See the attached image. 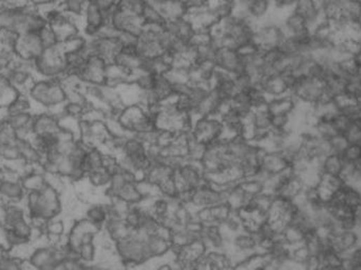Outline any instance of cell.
<instances>
[{
  "mask_svg": "<svg viewBox=\"0 0 361 270\" xmlns=\"http://www.w3.org/2000/svg\"><path fill=\"white\" fill-rule=\"evenodd\" d=\"M30 97L46 108L66 104V89L60 81L53 79L35 81L29 89Z\"/></svg>",
  "mask_w": 361,
  "mask_h": 270,
  "instance_id": "cell-1",
  "label": "cell"
},
{
  "mask_svg": "<svg viewBox=\"0 0 361 270\" xmlns=\"http://www.w3.org/2000/svg\"><path fill=\"white\" fill-rule=\"evenodd\" d=\"M114 251L125 268L139 267L149 262L144 244V236L137 234L116 243Z\"/></svg>",
  "mask_w": 361,
  "mask_h": 270,
  "instance_id": "cell-2",
  "label": "cell"
},
{
  "mask_svg": "<svg viewBox=\"0 0 361 270\" xmlns=\"http://www.w3.org/2000/svg\"><path fill=\"white\" fill-rule=\"evenodd\" d=\"M289 94L298 102L316 106L327 94L325 79L319 77H300L294 83Z\"/></svg>",
  "mask_w": 361,
  "mask_h": 270,
  "instance_id": "cell-3",
  "label": "cell"
},
{
  "mask_svg": "<svg viewBox=\"0 0 361 270\" xmlns=\"http://www.w3.org/2000/svg\"><path fill=\"white\" fill-rule=\"evenodd\" d=\"M193 137L208 145L226 137V130L220 117H193Z\"/></svg>",
  "mask_w": 361,
  "mask_h": 270,
  "instance_id": "cell-4",
  "label": "cell"
},
{
  "mask_svg": "<svg viewBox=\"0 0 361 270\" xmlns=\"http://www.w3.org/2000/svg\"><path fill=\"white\" fill-rule=\"evenodd\" d=\"M173 179L177 192L195 191L207 182L201 165L189 162L175 171Z\"/></svg>",
  "mask_w": 361,
  "mask_h": 270,
  "instance_id": "cell-5",
  "label": "cell"
},
{
  "mask_svg": "<svg viewBox=\"0 0 361 270\" xmlns=\"http://www.w3.org/2000/svg\"><path fill=\"white\" fill-rule=\"evenodd\" d=\"M287 36L282 25L267 18L264 22L257 25L256 43L262 51L278 49L281 41Z\"/></svg>",
  "mask_w": 361,
  "mask_h": 270,
  "instance_id": "cell-6",
  "label": "cell"
},
{
  "mask_svg": "<svg viewBox=\"0 0 361 270\" xmlns=\"http://www.w3.org/2000/svg\"><path fill=\"white\" fill-rule=\"evenodd\" d=\"M108 25L112 27L118 33H131V34H141L144 30L143 20L141 16L135 15L131 12L127 11L121 7L120 1L116 5V9L108 18Z\"/></svg>",
  "mask_w": 361,
  "mask_h": 270,
  "instance_id": "cell-7",
  "label": "cell"
},
{
  "mask_svg": "<svg viewBox=\"0 0 361 270\" xmlns=\"http://www.w3.org/2000/svg\"><path fill=\"white\" fill-rule=\"evenodd\" d=\"M223 204H226L224 192L217 189L210 182H206L204 185L193 192L189 207L191 210L197 211L200 209L214 208Z\"/></svg>",
  "mask_w": 361,
  "mask_h": 270,
  "instance_id": "cell-8",
  "label": "cell"
},
{
  "mask_svg": "<svg viewBox=\"0 0 361 270\" xmlns=\"http://www.w3.org/2000/svg\"><path fill=\"white\" fill-rule=\"evenodd\" d=\"M43 48L39 32L20 35L13 46L16 58L22 62H35L43 53Z\"/></svg>",
  "mask_w": 361,
  "mask_h": 270,
  "instance_id": "cell-9",
  "label": "cell"
},
{
  "mask_svg": "<svg viewBox=\"0 0 361 270\" xmlns=\"http://www.w3.org/2000/svg\"><path fill=\"white\" fill-rule=\"evenodd\" d=\"M360 247V241L356 230H333L329 241L327 248L336 251L342 257L350 255Z\"/></svg>",
  "mask_w": 361,
  "mask_h": 270,
  "instance_id": "cell-10",
  "label": "cell"
},
{
  "mask_svg": "<svg viewBox=\"0 0 361 270\" xmlns=\"http://www.w3.org/2000/svg\"><path fill=\"white\" fill-rule=\"evenodd\" d=\"M144 244H145L146 253H147L149 261L154 259H160V257L172 252V247H171L170 240H169V232L165 229H163L160 234L144 236Z\"/></svg>",
  "mask_w": 361,
  "mask_h": 270,
  "instance_id": "cell-11",
  "label": "cell"
},
{
  "mask_svg": "<svg viewBox=\"0 0 361 270\" xmlns=\"http://www.w3.org/2000/svg\"><path fill=\"white\" fill-rule=\"evenodd\" d=\"M214 64L218 70L225 71L229 74L235 75L243 73L241 56L238 50L219 49L214 54Z\"/></svg>",
  "mask_w": 361,
  "mask_h": 270,
  "instance_id": "cell-12",
  "label": "cell"
},
{
  "mask_svg": "<svg viewBox=\"0 0 361 270\" xmlns=\"http://www.w3.org/2000/svg\"><path fill=\"white\" fill-rule=\"evenodd\" d=\"M323 1H310V0H304V1H297L295 3L294 11L301 16L308 26L311 31L318 26L321 22L325 20L322 14Z\"/></svg>",
  "mask_w": 361,
  "mask_h": 270,
  "instance_id": "cell-13",
  "label": "cell"
},
{
  "mask_svg": "<svg viewBox=\"0 0 361 270\" xmlns=\"http://www.w3.org/2000/svg\"><path fill=\"white\" fill-rule=\"evenodd\" d=\"M281 25H282L285 35L297 39V41H304L312 34L308 22L301 16L298 15L295 11L291 12Z\"/></svg>",
  "mask_w": 361,
  "mask_h": 270,
  "instance_id": "cell-14",
  "label": "cell"
},
{
  "mask_svg": "<svg viewBox=\"0 0 361 270\" xmlns=\"http://www.w3.org/2000/svg\"><path fill=\"white\" fill-rule=\"evenodd\" d=\"M237 8L241 10L252 22L258 25L267 20V16L272 11V3L264 0H250V1L237 3Z\"/></svg>",
  "mask_w": 361,
  "mask_h": 270,
  "instance_id": "cell-15",
  "label": "cell"
},
{
  "mask_svg": "<svg viewBox=\"0 0 361 270\" xmlns=\"http://www.w3.org/2000/svg\"><path fill=\"white\" fill-rule=\"evenodd\" d=\"M164 29L175 39L186 41H191L197 33L195 25L189 20V16L167 20Z\"/></svg>",
  "mask_w": 361,
  "mask_h": 270,
  "instance_id": "cell-16",
  "label": "cell"
},
{
  "mask_svg": "<svg viewBox=\"0 0 361 270\" xmlns=\"http://www.w3.org/2000/svg\"><path fill=\"white\" fill-rule=\"evenodd\" d=\"M137 182H139V179L135 173L125 170L120 167L118 170L112 175L111 181H110L109 186L104 190V194L108 201L116 198L128 184L137 183Z\"/></svg>",
  "mask_w": 361,
  "mask_h": 270,
  "instance_id": "cell-17",
  "label": "cell"
},
{
  "mask_svg": "<svg viewBox=\"0 0 361 270\" xmlns=\"http://www.w3.org/2000/svg\"><path fill=\"white\" fill-rule=\"evenodd\" d=\"M26 194L22 182L0 180V203L4 205L20 204V202L25 201Z\"/></svg>",
  "mask_w": 361,
  "mask_h": 270,
  "instance_id": "cell-18",
  "label": "cell"
},
{
  "mask_svg": "<svg viewBox=\"0 0 361 270\" xmlns=\"http://www.w3.org/2000/svg\"><path fill=\"white\" fill-rule=\"evenodd\" d=\"M291 166L287 158L279 152H263L260 160V169L271 177H276Z\"/></svg>",
  "mask_w": 361,
  "mask_h": 270,
  "instance_id": "cell-19",
  "label": "cell"
},
{
  "mask_svg": "<svg viewBox=\"0 0 361 270\" xmlns=\"http://www.w3.org/2000/svg\"><path fill=\"white\" fill-rule=\"evenodd\" d=\"M32 131L36 137L56 135L60 131V121L49 113H41L33 119Z\"/></svg>",
  "mask_w": 361,
  "mask_h": 270,
  "instance_id": "cell-20",
  "label": "cell"
},
{
  "mask_svg": "<svg viewBox=\"0 0 361 270\" xmlns=\"http://www.w3.org/2000/svg\"><path fill=\"white\" fill-rule=\"evenodd\" d=\"M344 185L346 184L343 183L341 177L322 173L320 181L316 186V190L323 204L327 205Z\"/></svg>",
  "mask_w": 361,
  "mask_h": 270,
  "instance_id": "cell-21",
  "label": "cell"
},
{
  "mask_svg": "<svg viewBox=\"0 0 361 270\" xmlns=\"http://www.w3.org/2000/svg\"><path fill=\"white\" fill-rule=\"evenodd\" d=\"M103 231L114 244L137 234L135 230L127 225L124 219H108L107 223L104 226Z\"/></svg>",
  "mask_w": 361,
  "mask_h": 270,
  "instance_id": "cell-22",
  "label": "cell"
},
{
  "mask_svg": "<svg viewBox=\"0 0 361 270\" xmlns=\"http://www.w3.org/2000/svg\"><path fill=\"white\" fill-rule=\"evenodd\" d=\"M260 87L268 98V102L273 98L287 95L290 92L289 85H287V81L282 75L272 77V79H263L261 81Z\"/></svg>",
  "mask_w": 361,
  "mask_h": 270,
  "instance_id": "cell-23",
  "label": "cell"
},
{
  "mask_svg": "<svg viewBox=\"0 0 361 270\" xmlns=\"http://www.w3.org/2000/svg\"><path fill=\"white\" fill-rule=\"evenodd\" d=\"M225 196H226V205L233 212H241L252 200V196H248L241 187V183L227 190L225 192Z\"/></svg>",
  "mask_w": 361,
  "mask_h": 270,
  "instance_id": "cell-24",
  "label": "cell"
},
{
  "mask_svg": "<svg viewBox=\"0 0 361 270\" xmlns=\"http://www.w3.org/2000/svg\"><path fill=\"white\" fill-rule=\"evenodd\" d=\"M142 20L146 28L164 29L167 22L162 12L152 1H145L142 12Z\"/></svg>",
  "mask_w": 361,
  "mask_h": 270,
  "instance_id": "cell-25",
  "label": "cell"
},
{
  "mask_svg": "<svg viewBox=\"0 0 361 270\" xmlns=\"http://www.w3.org/2000/svg\"><path fill=\"white\" fill-rule=\"evenodd\" d=\"M141 58L135 54V51H127V50H122L116 58L112 60L111 64L120 68L121 70L126 72L127 74L131 75L135 71L139 70L141 67Z\"/></svg>",
  "mask_w": 361,
  "mask_h": 270,
  "instance_id": "cell-26",
  "label": "cell"
},
{
  "mask_svg": "<svg viewBox=\"0 0 361 270\" xmlns=\"http://www.w3.org/2000/svg\"><path fill=\"white\" fill-rule=\"evenodd\" d=\"M296 107H297V100L287 94V95L269 100L266 108L271 115H293Z\"/></svg>",
  "mask_w": 361,
  "mask_h": 270,
  "instance_id": "cell-27",
  "label": "cell"
},
{
  "mask_svg": "<svg viewBox=\"0 0 361 270\" xmlns=\"http://www.w3.org/2000/svg\"><path fill=\"white\" fill-rule=\"evenodd\" d=\"M95 227L103 230L108 221V209L106 203H93L86 208L83 217Z\"/></svg>",
  "mask_w": 361,
  "mask_h": 270,
  "instance_id": "cell-28",
  "label": "cell"
},
{
  "mask_svg": "<svg viewBox=\"0 0 361 270\" xmlns=\"http://www.w3.org/2000/svg\"><path fill=\"white\" fill-rule=\"evenodd\" d=\"M104 158H105V152L101 148H89L83 161V169L87 173V175L103 170Z\"/></svg>",
  "mask_w": 361,
  "mask_h": 270,
  "instance_id": "cell-29",
  "label": "cell"
},
{
  "mask_svg": "<svg viewBox=\"0 0 361 270\" xmlns=\"http://www.w3.org/2000/svg\"><path fill=\"white\" fill-rule=\"evenodd\" d=\"M208 7L214 22L218 25L235 14L237 5L233 1H218V3H210Z\"/></svg>",
  "mask_w": 361,
  "mask_h": 270,
  "instance_id": "cell-30",
  "label": "cell"
},
{
  "mask_svg": "<svg viewBox=\"0 0 361 270\" xmlns=\"http://www.w3.org/2000/svg\"><path fill=\"white\" fill-rule=\"evenodd\" d=\"M344 161L339 154H331L321 161V171L325 175L340 177L343 169Z\"/></svg>",
  "mask_w": 361,
  "mask_h": 270,
  "instance_id": "cell-31",
  "label": "cell"
},
{
  "mask_svg": "<svg viewBox=\"0 0 361 270\" xmlns=\"http://www.w3.org/2000/svg\"><path fill=\"white\" fill-rule=\"evenodd\" d=\"M341 22H361V1H340Z\"/></svg>",
  "mask_w": 361,
  "mask_h": 270,
  "instance_id": "cell-32",
  "label": "cell"
},
{
  "mask_svg": "<svg viewBox=\"0 0 361 270\" xmlns=\"http://www.w3.org/2000/svg\"><path fill=\"white\" fill-rule=\"evenodd\" d=\"M116 198L122 201L128 206H135V205H141L142 203L145 202L143 194L137 187V183L128 184Z\"/></svg>",
  "mask_w": 361,
  "mask_h": 270,
  "instance_id": "cell-33",
  "label": "cell"
},
{
  "mask_svg": "<svg viewBox=\"0 0 361 270\" xmlns=\"http://www.w3.org/2000/svg\"><path fill=\"white\" fill-rule=\"evenodd\" d=\"M156 75L150 74L145 71L137 70L131 75L130 83L139 91H151L156 83Z\"/></svg>",
  "mask_w": 361,
  "mask_h": 270,
  "instance_id": "cell-34",
  "label": "cell"
},
{
  "mask_svg": "<svg viewBox=\"0 0 361 270\" xmlns=\"http://www.w3.org/2000/svg\"><path fill=\"white\" fill-rule=\"evenodd\" d=\"M325 91L332 97L335 98L340 94L346 93V79L338 74H329L325 76Z\"/></svg>",
  "mask_w": 361,
  "mask_h": 270,
  "instance_id": "cell-35",
  "label": "cell"
},
{
  "mask_svg": "<svg viewBox=\"0 0 361 270\" xmlns=\"http://www.w3.org/2000/svg\"><path fill=\"white\" fill-rule=\"evenodd\" d=\"M22 185L26 192L41 191L47 185L45 173L30 171L28 175L22 177Z\"/></svg>",
  "mask_w": 361,
  "mask_h": 270,
  "instance_id": "cell-36",
  "label": "cell"
},
{
  "mask_svg": "<svg viewBox=\"0 0 361 270\" xmlns=\"http://www.w3.org/2000/svg\"><path fill=\"white\" fill-rule=\"evenodd\" d=\"M306 232L297 226L290 224L281 234V238L289 247H295L304 244L306 241Z\"/></svg>",
  "mask_w": 361,
  "mask_h": 270,
  "instance_id": "cell-37",
  "label": "cell"
},
{
  "mask_svg": "<svg viewBox=\"0 0 361 270\" xmlns=\"http://www.w3.org/2000/svg\"><path fill=\"white\" fill-rule=\"evenodd\" d=\"M317 137H320L323 141H331L334 137H337L338 131L334 126L333 121L329 119H319L318 123L312 130Z\"/></svg>",
  "mask_w": 361,
  "mask_h": 270,
  "instance_id": "cell-38",
  "label": "cell"
},
{
  "mask_svg": "<svg viewBox=\"0 0 361 270\" xmlns=\"http://www.w3.org/2000/svg\"><path fill=\"white\" fill-rule=\"evenodd\" d=\"M154 92L163 102L172 97V83L166 74L156 76Z\"/></svg>",
  "mask_w": 361,
  "mask_h": 270,
  "instance_id": "cell-39",
  "label": "cell"
},
{
  "mask_svg": "<svg viewBox=\"0 0 361 270\" xmlns=\"http://www.w3.org/2000/svg\"><path fill=\"white\" fill-rule=\"evenodd\" d=\"M97 248L95 241H90V242H85L77 247L76 252L79 255V259L83 263L91 264L97 261Z\"/></svg>",
  "mask_w": 361,
  "mask_h": 270,
  "instance_id": "cell-40",
  "label": "cell"
},
{
  "mask_svg": "<svg viewBox=\"0 0 361 270\" xmlns=\"http://www.w3.org/2000/svg\"><path fill=\"white\" fill-rule=\"evenodd\" d=\"M322 267L332 268V269H343V257L336 251L327 248L319 255Z\"/></svg>",
  "mask_w": 361,
  "mask_h": 270,
  "instance_id": "cell-41",
  "label": "cell"
},
{
  "mask_svg": "<svg viewBox=\"0 0 361 270\" xmlns=\"http://www.w3.org/2000/svg\"><path fill=\"white\" fill-rule=\"evenodd\" d=\"M111 177V173L106 169H103V170L97 171V173H90V175H88L87 180L93 187L105 190L109 186Z\"/></svg>",
  "mask_w": 361,
  "mask_h": 270,
  "instance_id": "cell-42",
  "label": "cell"
},
{
  "mask_svg": "<svg viewBox=\"0 0 361 270\" xmlns=\"http://www.w3.org/2000/svg\"><path fill=\"white\" fill-rule=\"evenodd\" d=\"M210 212L212 223L214 225L222 226L231 217L233 211L226 204H223L214 207V208H210Z\"/></svg>",
  "mask_w": 361,
  "mask_h": 270,
  "instance_id": "cell-43",
  "label": "cell"
},
{
  "mask_svg": "<svg viewBox=\"0 0 361 270\" xmlns=\"http://www.w3.org/2000/svg\"><path fill=\"white\" fill-rule=\"evenodd\" d=\"M39 37H41V43H43L45 49H50V48L56 47V46H58L60 43L55 31H54L53 28H52L51 26H49V25L43 27V28L39 31Z\"/></svg>",
  "mask_w": 361,
  "mask_h": 270,
  "instance_id": "cell-44",
  "label": "cell"
},
{
  "mask_svg": "<svg viewBox=\"0 0 361 270\" xmlns=\"http://www.w3.org/2000/svg\"><path fill=\"white\" fill-rule=\"evenodd\" d=\"M233 83L239 92H248L257 85L256 81L247 73H240L233 76Z\"/></svg>",
  "mask_w": 361,
  "mask_h": 270,
  "instance_id": "cell-45",
  "label": "cell"
},
{
  "mask_svg": "<svg viewBox=\"0 0 361 270\" xmlns=\"http://www.w3.org/2000/svg\"><path fill=\"white\" fill-rule=\"evenodd\" d=\"M241 187L252 198L265 191L264 186L254 179L244 180V181L241 182Z\"/></svg>",
  "mask_w": 361,
  "mask_h": 270,
  "instance_id": "cell-46",
  "label": "cell"
},
{
  "mask_svg": "<svg viewBox=\"0 0 361 270\" xmlns=\"http://www.w3.org/2000/svg\"><path fill=\"white\" fill-rule=\"evenodd\" d=\"M346 141L350 145L361 146V125L359 123H353L348 131L343 134Z\"/></svg>",
  "mask_w": 361,
  "mask_h": 270,
  "instance_id": "cell-47",
  "label": "cell"
},
{
  "mask_svg": "<svg viewBox=\"0 0 361 270\" xmlns=\"http://www.w3.org/2000/svg\"><path fill=\"white\" fill-rule=\"evenodd\" d=\"M329 149H331V154H339L342 156L344 151H346L348 146L350 145L348 142L346 141V137L343 134H338L337 137L332 139L329 141Z\"/></svg>",
  "mask_w": 361,
  "mask_h": 270,
  "instance_id": "cell-48",
  "label": "cell"
},
{
  "mask_svg": "<svg viewBox=\"0 0 361 270\" xmlns=\"http://www.w3.org/2000/svg\"><path fill=\"white\" fill-rule=\"evenodd\" d=\"M342 158L344 163H350V164H356L361 161V146L348 145L346 151L342 154Z\"/></svg>",
  "mask_w": 361,
  "mask_h": 270,
  "instance_id": "cell-49",
  "label": "cell"
},
{
  "mask_svg": "<svg viewBox=\"0 0 361 270\" xmlns=\"http://www.w3.org/2000/svg\"><path fill=\"white\" fill-rule=\"evenodd\" d=\"M334 126H335L336 130H337L338 133L344 134L346 131H348V128L350 127L354 121L350 119V117L346 116L343 113H338L333 119Z\"/></svg>",
  "mask_w": 361,
  "mask_h": 270,
  "instance_id": "cell-50",
  "label": "cell"
},
{
  "mask_svg": "<svg viewBox=\"0 0 361 270\" xmlns=\"http://www.w3.org/2000/svg\"><path fill=\"white\" fill-rule=\"evenodd\" d=\"M346 93L361 100V79L359 76L346 81Z\"/></svg>",
  "mask_w": 361,
  "mask_h": 270,
  "instance_id": "cell-51",
  "label": "cell"
},
{
  "mask_svg": "<svg viewBox=\"0 0 361 270\" xmlns=\"http://www.w3.org/2000/svg\"><path fill=\"white\" fill-rule=\"evenodd\" d=\"M99 9L101 10L102 13L105 16L106 20L108 22V18L111 15L114 10L116 9L118 3L116 1H111V0H97L95 1Z\"/></svg>",
  "mask_w": 361,
  "mask_h": 270,
  "instance_id": "cell-52",
  "label": "cell"
},
{
  "mask_svg": "<svg viewBox=\"0 0 361 270\" xmlns=\"http://www.w3.org/2000/svg\"><path fill=\"white\" fill-rule=\"evenodd\" d=\"M85 270H112L109 266L100 262H93L91 264H86Z\"/></svg>",
  "mask_w": 361,
  "mask_h": 270,
  "instance_id": "cell-53",
  "label": "cell"
},
{
  "mask_svg": "<svg viewBox=\"0 0 361 270\" xmlns=\"http://www.w3.org/2000/svg\"><path fill=\"white\" fill-rule=\"evenodd\" d=\"M353 219L356 227H361V203L353 209Z\"/></svg>",
  "mask_w": 361,
  "mask_h": 270,
  "instance_id": "cell-54",
  "label": "cell"
},
{
  "mask_svg": "<svg viewBox=\"0 0 361 270\" xmlns=\"http://www.w3.org/2000/svg\"><path fill=\"white\" fill-rule=\"evenodd\" d=\"M41 270H67V268L66 265H64V262H60V263L54 264V265L43 268Z\"/></svg>",
  "mask_w": 361,
  "mask_h": 270,
  "instance_id": "cell-55",
  "label": "cell"
},
{
  "mask_svg": "<svg viewBox=\"0 0 361 270\" xmlns=\"http://www.w3.org/2000/svg\"><path fill=\"white\" fill-rule=\"evenodd\" d=\"M353 257H354L356 261L360 262L361 263V247H359L358 249H356V250L353 252Z\"/></svg>",
  "mask_w": 361,
  "mask_h": 270,
  "instance_id": "cell-56",
  "label": "cell"
},
{
  "mask_svg": "<svg viewBox=\"0 0 361 270\" xmlns=\"http://www.w3.org/2000/svg\"><path fill=\"white\" fill-rule=\"evenodd\" d=\"M6 251L3 250V249L0 248V257H3L4 255H6Z\"/></svg>",
  "mask_w": 361,
  "mask_h": 270,
  "instance_id": "cell-57",
  "label": "cell"
}]
</instances>
